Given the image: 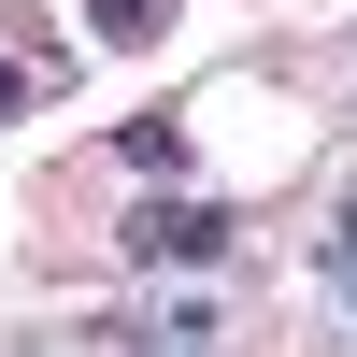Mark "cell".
I'll return each mask as SVG.
<instances>
[{"mask_svg":"<svg viewBox=\"0 0 357 357\" xmlns=\"http://www.w3.org/2000/svg\"><path fill=\"white\" fill-rule=\"evenodd\" d=\"M143 357H229L215 301H172V314H143Z\"/></svg>","mask_w":357,"mask_h":357,"instance_id":"cell-2","label":"cell"},{"mask_svg":"<svg viewBox=\"0 0 357 357\" xmlns=\"http://www.w3.org/2000/svg\"><path fill=\"white\" fill-rule=\"evenodd\" d=\"M329 286L357 301V200H343V229H329Z\"/></svg>","mask_w":357,"mask_h":357,"instance_id":"cell-4","label":"cell"},{"mask_svg":"<svg viewBox=\"0 0 357 357\" xmlns=\"http://www.w3.org/2000/svg\"><path fill=\"white\" fill-rule=\"evenodd\" d=\"M229 243H243L229 200H143V215H129V257H186V272H200V257H229Z\"/></svg>","mask_w":357,"mask_h":357,"instance_id":"cell-1","label":"cell"},{"mask_svg":"<svg viewBox=\"0 0 357 357\" xmlns=\"http://www.w3.org/2000/svg\"><path fill=\"white\" fill-rule=\"evenodd\" d=\"M86 29H100V43H158L172 0H86Z\"/></svg>","mask_w":357,"mask_h":357,"instance_id":"cell-3","label":"cell"}]
</instances>
